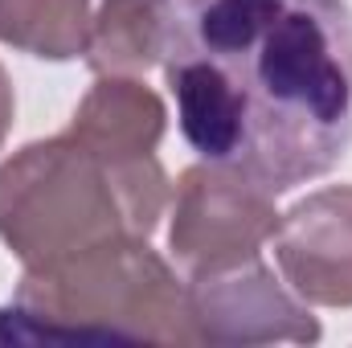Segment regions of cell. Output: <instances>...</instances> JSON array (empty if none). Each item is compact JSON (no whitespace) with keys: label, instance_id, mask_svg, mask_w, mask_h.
I'll use <instances>...</instances> for the list:
<instances>
[{"label":"cell","instance_id":"4","mask_svg":"<svg viewBox=\"0 0 352 348\" xmlns=\"http://www.w3.org/2000/svg\"><path fill=\"white\" fill-rule=\"evenodd\" d=\"M278 217L283 213L274 209V193L250 176L217 164H192L176 176L168 250L184 274L263 259Z\"/></svg>","mask_w":352,"mask_h":348},{"label":"cell","instance_id":"5","mask_svg":"<svg viewBox=\"0 0 352 348\" xmlns=\"http://www.w3.org/2000/svg\"><path fill=\"white\" fill-rule=\"evenodd\" d=\"M192 345H316L324 336L307 303L263 259L184 279Z\"/></svg>","mask_w":352,"mask_h":348},{"label":"cell","instance_id":"3","mask_svg":"<svg viewBox=\"0 0 352 348\" xmlns=\"http://www.w3.org/2000/svg\"><path fill=\"white\" fill-rule=\"evenodd\" d=\"M192 345L184 283L148 238H115L25 266L0 307V345Z\"/></svg>","mask_w":352,"mask_h":348},{"label":"cell","instance_id":"1","mask_svg":"<svg viewBox=\"0 0 352 348\" xmlns=\"http://www.w3.org/2000/svg\"><path fill=\"white\" fill-rule=\"evenodd\" d=\"M160 66L188 148L274 197L352 148L344 0H168Z\"/></svg>","mask_w":352,"mask_h":348},{"label":"cell","instance_id":"6","mask_svg":"<svg viewBox=\"0 0 352 348\" xmlns=\"http://www.w3.org/2000/svg\"><path fill=\"white\" fill-rule=\"evenodd\" d=\"M287 287L311 307H352V184H328L295 201L274 230Z\"/></svg>","mask_w":352,"mask_h":348},{"label":"cell","instance_id":"8","mask_svg":"<svg viewBox=\"0 0 352 348\" xmlns=\"http://www.w3.org/2000/svg\"><path fill=\"white\" fill-rule=\"evenodd\" d=\"M168 0H102L90 17L87 66L94 74H148L164 58Z\"/></svg>","mask_w":352,"mask_h":348},{"label":"cell","instance_id":"2","mask_svg":"<svg viewBox=\"0 0 352 348\" xmlns=\"http://www.w3.org/2000/svg\"><path fill=\"white\" fill-rule=\"evenodd\" d=\"M173 184L156 156L107 160L66 131L0 164V242L21 266H54L115 238H152Z\"/></svg>","mask_w":352,"mask_h":348},{"label":"cell","instance_id":"9","mask_svg":"<svg viewBox=\"0 0 352 348\" xmlns=\"http://www.w3.org/2000/svg\"><path fill=\"white\" fill-rule=\"evenodd\" d=\"M90 0H0V41L45 58L74 62L87 50Z\"/></svg>","mask_w":352,"mask_h":348},{"label":"cell","instance_id":"10","mask_svg":"<svg viewBox=\"0 0 352 348\" xmlns=\"http://www.w3.org/2000/svg\"><path fill=\"white\" fill-rule=\"evenodd\" d=\"M12 115H16V94H12L8 70L0 66V148H4V140H8V131H12Z\"/></svg>","mask_w":352,"mask_h":348},{"label":"cell","instance_id":"7","mask_svg":"<svg viewBox=\"0 0 352 348\" xmlns=\"http://www.w3.org/2000/svg\"><path fill=\"white\" fill-rule=\"evenodd\" d=\"M168 131V107L140 78L98 74V83L82 94L66 135L107 160H144L156 156Z\"/></svg>","mask_w":352,"mask_h":348}]
</instances>
